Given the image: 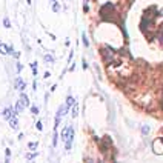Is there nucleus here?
<instances>
[{
	"instance_id": "obj_1",
	"label": "nucleus",
	"mask_w": 163,
	"mask_h": 163,
	"mask_svg": "<svg viewBox=\"0 0 163 163\" xmlns=\"http://www.w3.org/2000/svg\"><path fill=\"white\" fill-rule=\"evenodd\" d=\"M0 54H3V55H6V54H12L14 57H19V55H20L19 52H14L12 46H8V45H5V43H2V42H0Z\"/></svg>"
},
{
	"instance_id": "obj_2",
	"label": "nucleus",
	"mask_w": 163,
	"mask_h": 163,
	"mask_svg": "<svg viewBox=\"0 0 163 163\" xmlns=\"http://www.w3.org/2000/svg\"><path fill=\"white\" fill-rule=\"evenodd\" d=\"M73 140H74V128L71 126V131H69V137L65 140V149H66V151H69V149H71V146H73Z\"/></svg>"
},
{
	"instance_id": "obj_3",
	"label": "nucleus",
	"mask_w": 163,
	"mask_h": 163,
	"mask_svg": "<svg viewBox=\"0 0 163 163\" xmlns=\"http://www.w3.org/2000/svg\"><path fill=\"white\" fill-rule=\"evenodd\" d=\"M3 117H5L6 120H9V119L15 117V111L11 109V108H5V109H3Z\"/></svg>"
},
{
	"instance_id": "obj_4",
	"label": "nucleus",
	"mask_w": 163,
	"mask_h": 163,
	"mask_svg": "<svg viewBox=\"0 0 163 163\" xmlns=\"http://www.w3.org/2000/svg\"><path fill=\"white\" fill-rule=\"evenodd\" d=\"M152 146H154V152H157V154H163V142L162 140H156Z\"/></svg>"
},
{
	"instance_id": "obj_5",
	"label": "nucleus",
	"mask_w": 163,
	"mask_h": 163,
	"mask_svg": "<svg viewBox=\"0 0 163 163\" xmlns=\"http://www.w3.org/2000/svg\"><path fill=\"white\" fill-rule=\"evenodd\" d=\"M20 102H22L23 106H29V99H28L26 94H22V95H20Z\"/></svg>"
},
{
	"instance_id": "obj_6",
	"label": "nucleus",
	"mask_w": 163,
	"mask_h": 163,
	"mask_svg": "<svg viewBox=\"0 0 163 163\" xmlns=\"http://www.w3.org/2000/svg\"><path fill=\"white\" fill-rule=\"evenodd\" d=\"M65 106H66V108H68V111H69V108H71V106H74V97L68 95V99H66V103H65Z\"/></svg>"
},
{
	"instance_id": "obj_7",
	"label": "nucleus",
	"mask_w": 163,
	"mask_h": 163,
	"mask_svg": "<svg viewBox=\"0 0 163 163\" xmlns=\"http://www.w3.org/2000/svg\"><path fill=\"white\" fill-rule=\"evenodd\" d=\"M23 108H25V106H23V105H22V102L19 100V102H17V105H15V109H14V111H15V116H19V114L23 111Z\"/></svg>"
},
{
	"instance_id": "obj_8",
	"label": "nucleus",
	"mask_w": 163,
	"mask_h": 163,
	"mask_svg": "<svg viewBox=\"0 0 163 163\" xmlns=\"http://www.w3.org/2000/svg\"><path fill=\"white\" fill-rule=\"evenodd\" d=\"M69 131H71V126H65V129H63V132H62V139H63V140H66V139L69 137Z\"/></svg>"
},
{
	"instance_id": "obj_9",
	"label": "nucleus",
	"mask_w": 163,
	"mask_h": 163,
	"mask_svg": "<svg viewBox=\"0 0 163 163\" xmlns=\"http://www.w3.org/2000/svg\"><path fill=\"white\" fill-rule=\"evenodd\" d=\"M15 86H17V89L23 91V89H25V82L22 80V79H17V80H15Z\"/></svg>"
},
{
	"instance_id": "obj_10",
	"label": "nucleus",
	"mask_w": 163,
	"mask_h": 163,
	"mask_svg": "<svg viewBox=\"0 0 163 163\" xmlns=\"http://www.w3.org/2000/svg\"><path fill=\"white\" fill-rule=\"evenodd\" d=\"M9 125H11L12 129H17V128H19V123H17V119H15V117L9 119Z\"/></svg>"
},
{
	"instance_id": "obj_11",
	"label": "nucleus",
	"mask_w": 163,
	"mask_h": 163,
	"mask_svg": "<svg viewBox=\"0 0 163 163\" xmlns=\"http://www.w3.org/2000/svg\"><path fill=\"white\" fill-rule=\"evenodd\" d=\"M57 137H59V134H57V129H54V140H52V146H54V148L57 146Z\"/></svg>"
},
{
	"instance_id": "obj_12",
	"label": "nucleus",
	"mask_w": 163,
	"mask_h": 163,
	"mask_svg": "<svg viewBox=\"0 0 163 163\" xmlns=\"http://www.w3.org/2000/svg\"><path fill=\"white\" fill-rule=\"evenodd\" d=\"M52 11H54V12H59V11H60V6H59V3H57V2H54V3H52Z\"/></svg>"
},
{
	"instance_id": "obj_13",
	"label": "nucleus",
	"mask_w": 163,
	"mask_h": 163,
	"mask_svg": "<svg viewBox=\"0 0 163 163\" xmlns=\"http://www.w3.org/2000/svg\"><path fill=\"white\" fill-rule=\"evenodd\" d=\"M45 62H48V63H52V62H54L52 55H49V54H45Z\"/></svg>"
},
{
	"instance_id": "obj_14",
	"label": "nucleus",
	"mask_w": 163,
	"mask_h": 163,
	"mask_svg": "<svg viewBox=\"0 0 163 163\" xmlns=\"http://www.w3.org/2000/svg\"><path fill=\"white\" fill-rule=\"evenodd\" d=\"M77 116H79V106L74 105V108H73V117H77Z\"/></svg>"
},
{
	"instance_id": "obj_15",
	"label": "nucleus",
	"mask_w": 163,
	"mask_h": 163,
	"mask_svg": "<svg viewBox=\"0 0 163 163\" xmlns=\"http://www.w3.org/2000/svg\"><path fill=\"white\" fill-rule=\"evenodd\" d=\"M31 68H33V74L34 76H37V63L34 62V63H31Z\"/></svg>"
},
{
	"instance_id": "obj_16",
	"label": "nucleus",
	"mask_w": 163,
	"mask_h": 163,
	"mask_svg": "<svg viewBox=\"0 0 163 163\" xmlns=\"http://www.w3.org/2000/svg\"><path fill=\"white\" fill-rule=\"evenodd\" d=\"M37 146H39V143H37V142H31V143L28 145V148H29V149H36Z\"/></svg>"
},
{
	"instance_id": "obj_17",
	"label": "nucleus",
	"mask_w": 163,
	"mask_h": 163,
	"mask_svg": "<svg viewBox=\"0 0 163 163\" xmlns=\"http://www.w3.org/2000/svg\"><path fill=\"white\" fill-rule=\"evenodd\" d=\"M3 25H5V28H11V22L8 19H3Z\"/></svg>"
},
{
	"instance_id": "obj_18",
	"label": "nucleus",
	"mask_w": 163,
	"mask_h": 163,
	"mask_svg": "<svg viewBox=\"0 0 163 163\" xmlns=\"http://www.w3.org/2000/svg\"><path fill=\"white\" fill-rule=\"evenodd\" d=\"M31 112H33L34 116H37V114H39V108H37V106H31Z\"/></svg>"
},
{
	"instance_id": "obj_19",
	"label": "nucleus",
	"mask_w": 163,
	"mask_h": 163,
	"mask_svg": "<svg viewBox=\"0 0 163 163\" xmlns=\"http://www.w3.org/2000/svg\"><path fill=\"white\" fill-rule=\"evenodd\" d=\"M36 157H37V152H34V154H28V156H26V159H28V160H31V159H36Z\"/></svg>"
},
{
	"instance_id": "obj_20",
	"label": "nucleus",
	"mask_w": 163,
	"mask_h": 163,
	"mask_svg": "<svg viewBox=\"0 0 163 163\" xmlns=\"http://www.w3.org/2000/svg\"><path fill=\"white\" fill-rule=\"evenodd\" d=\"M36 125H37V129H39V131H42V129H43V125H42V122H37Z\"/></svg>"
},
{
	"instance_id": "obj_21",
	"label": "nucleus",
	"mask_w": 163,
	"mask_h": 163,
	"mask_svg": "<svg viewBox=\"0 0 163 163\" xmlns=\"http://www.w3.org/2000/svg\"><path fill=\"white\" fill-rule=\"evenodd\" d=\"M83 43L88 46V39H86V36H85V34H83Z\"/></svg>"
},
{
	"instance_id": "obj_22",
	"label": "nucleus",
	"mask_w": 163,
	"mask_h": 163,
	"mask_svg": "<svg viewBox=\"0 0 163 163\" xmlns=\"http://www.w3.org/2000/svg\"><path fill=\"white\" fill-rule=\"evenodd\" d=\"M54 2H57V0H51V3H54Z\"/></svg>"
}]
</instances>
